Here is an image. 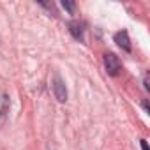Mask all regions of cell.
Instances as JSON below:
<instances>
[{"mask_svg":"<svg viewBox=\"0 0 150 150\" xmlns=\"http://www.w3.org/2000/svg\"><path fill=\"white\" fill-rule=\"evenodd\" d=\"M64 7L69 9V11H72V9H74V4H71V2H64Z\"/></svg>","mask_w":150,"mask_h":150,"instance_id":"obj_6","label":"cell"},{"mask_svg":"<svg viewBox=\"0 0 150 150\" xmlns=\"http://www.w3.org/2000/svg\"><path fill=\"white\" fill-rule=\"evenodd\" d=\"M69 30L74 35V39L83 41V25L80 21H69Z\"/></svg>","mask_w":150,"mask_h":150,"instance_id":"obj_4","label":"cell"},{"mask_svg":"<svg viewBox=\"0 0 150 150\" xmlns=\"http://www.w3.org/2000/svg\"><path fill=\"white\" fill-rule=\"evenodd\" d=\"M143 108H145V111H146V113H148V103H146V101H145V103H143Z\"/></svg>","mask_w":150,"mask_h":150,"instance_id":"obj_9","label":"cell"},{"mask_svg":"<svg viewBox=\"0 0 150 150\" xmlns=\"http://www.w3.org/2000/svg\"><path fill=\"white\" fill-rule=\"evenodd\" d=\"M115 42L124 50V51H131V39H129V34L125 32V30H120V32H117L115 34Z\"/></svg>","mask_w":150,"mask_h":150,"instance_id":"obj_3","label":"cell"},{"mask_svg":"<svg viewBox=\"0 0 150 150\" xmlns=\"http://www.w3.org/2000/svg\"><path fill=\"white\" fill-rule=\"evenodd\" d=\"M143 85H145V90H148V74H145V80H143Z\"/></svg>","mask_w":150,"mask_h":150,"instance_id":"obj_7","label":"cell"},{"mask_svg":"<svg viewBox=\"0 0 150 150\" xmlns=\"http://www.w3.org/2000/svg\"><path fill=\"white\" fill-rule=\"evenodd\" d=\"M104 67H106V71H108L110 76H118L120 71H122L120 60H118V57L113 55V53H106V55H104Z\"/></svg>","mask_w":150,"mask_h":150,"instance_id":"obj_1","label":"cell"},{"mask_svg":"<svg viewBox=\"0 0 150 150\" xmlns=\"http://www.w3.org/2000/svg\"><path fill=\"white\" fill-rule=\"evenodd\" d=\"M51 88H53L55 97H57L60 103H65V101H67V90H65V85H64V81L60 80V76H55V78H53Z\"/></svg>","mask_w":150,"mask_h":150,"instance_id":"obj_2","label":"cell"},{"mask_svg":"<svg viewBox=\"0 0 150 150\" xmlns=\"http://www.w3.org/2000/svg\"><path fill=\"white\" fill-rule=\"evenodd\" d=\"M7 111H9V97L7 96H2V104H0V125L6 124Z\"/></svg>","mask_w":150,"mask_h":150,"instance_id":"obj_5","label":"cell"},{"mask_svg":"<svg viewBox=\"0 0 150 150\" xmlns=\"http://www.w3.org/2000/svg\"><path fill=\"white\" fill-rule=\"evenodd\" d=\"M139 143H141V148H143V150H148V145H146V139H141Z\"/></svg>","mask_w":150,"mask_h":150,"instance_id":"obj_8","label":"cell"}]
</instances>
